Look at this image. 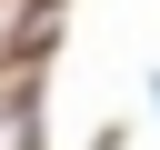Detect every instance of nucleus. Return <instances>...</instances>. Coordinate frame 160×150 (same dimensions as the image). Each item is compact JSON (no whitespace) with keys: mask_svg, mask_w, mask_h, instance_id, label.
Returning <instances> with one entry per match:
<instances>
[{"mask_svg":"<svg viewBox=\"0 0 160 150\" xmlns=\"http://www.w3.org/2000/svg\"><path fill=\"white\" fill-rule=\"evenodd\" d=\"M150 110H160V70H150Z\"/></svg>","mask_w":160,"mask_h":150,"instance_id":"2","label":"nucleus"},{"mask_svg":"<svg viewBox=\"0 0 160 150\" xmlns=\"http://www.w3.org/2000/svg\"><path fill=\"white\" fill-rule=\"evenodd\" d=\"M0 150H40V110H0Z\"/></svg>","mask_w":160,"mask_h":150,"instance_id":"1","label":"nucleus"}]
</instances>
